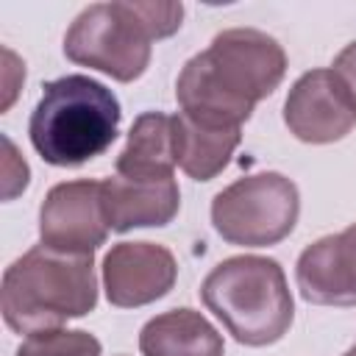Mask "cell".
<instances>
[{
    "mask_svg": "<svg viewBox=\"0 0 356 356\" xmlns=\"http://www.w3.org/2000/svg\"><path fill=\"white\" fill-rule=\"evenodd\" d=\"M120 117V100L108 86L89 75H61L42 86L28 134L47 164L81 167L111 147Z\"/></svg>",
    "mask_w": 356,
    "mask_h": 356,
    "instance_id": "cell-2",
    "label": "cell"
},
{
    "mask_svg": "<svg viewBox=\"0 0 356 356\" xmlns=\"http://www.w3.org/2000/svg\"><path fill=\"white\" fill-rule=\"evenodd\" d=\"M142 356H222L220 331L195 309H172L147 320L139 331Z\"/></svg>",
    "mask_w": 356,
    "mask_h": 356,
    "instance_id": "cell-13",
    "label": "cell"
},
{
    "mask_svg": "<svg viewBox=\"0 0 356 356\" xmlns=\"http://www.w3.org/2000/svg\"><path fill=\"white\" fill-rule=\"evenodd\" d=\"M150 42L153 36L134 0L92 3L72 19L64 36V56L120 83H131L150 64Z\"/></svg>",
    "mask_w": 356,
    "mask_h": 356,
    "instance_id": "cell-4",
    "label": "cell"
},
{
    "mask_svg": "<svg viewBox=\"0 0 356 356\" xmlns=\"http://www.w3.org/2000/svg\"><path fill=\"white\" fill-rule=\"evenodd\" d=\"M284 122L300 142L328 145L353 131L356 100L334 70H309L284 100Z\"/></svg>",
    "mask_w": 356,
    "mask_h": 356,
    "instance_id": "cell-8",
    "label": "cell"
},
{
    "mask_svg": "<svg viewBox=\"0 0 356 356\" xmlns=\"http://www.w3.org/2000/svg\"><path fill=\"white\" fill-rule=\"evenodd\" d=\"M303 300L317 306H356V222L312 242L295 264Z\"/></svg>",
    "mask_w": 356,
    "mask_h": 356,
    "instance_id": "cell-10",
    "label": "cell"
},
{
    "mask_svg": "<svg viewBox=\"0 0 356 356\" xmlns=\"http://www.w3.org/2000/svg\"><path fill=\"white\" fill-rule=\"evenodd\" d=\"M3 145H6V178H3L6 181V197H14L17 192H22L28 186V164L17 156L8 136L3 139Z\"/></svg>",
    "mask_w": 356,
    "mask_h": 356,
    "instance_id": "cell-17",
    "label": "cell"
},
{
    "mask_svg": "<svg viewBox=\"0 0 356 356\" xmlns=\"http://www.w3.org/2000/svg\"><path fill=\"white\" fill-rule=\"evenodd\" d=\"M17 356H100V339L81 328H50L25 337Z\"/></svg>",
    "mask_w": 356,
    "mask_h": 356,
    "instance_id": "cell-15",
    "label": "cell"
},
{
    "mask_svg": "<svg viewBox=\"0 0 356 356\" xmlns=\"http://www.w3.org/2000/svg\"><path fill=\"white\" fill-rule=\"evenodd\" d=\"M214 83L245 106L270 97L286 72L284 47L256 28H225L200 53Z\"/></svg>",
    "mask_w": 356,
    "mask_h": 356,
    "instance_id": "cell-6",
    "label": "cell"
},
{
    "mask_svg": "<svg viewBox=\"0 0 356 356\" xmlns=\"http://www.w3.org/2000/svg\"><path fill=\"white\" fill-rule=\"evenodd\" d=\"M206 309L225 331L248 348L278 342L295 317L284 267L267 256H231L220 261L200 286Z\"/></svg>",
    "mask_w": 356,
    "mask_h": 356,
    "instance_id": "cell-3",
    "label": "cell"
},
{
    "mask_svg": "<svg viewBox=\"0 0 356 356\" xmlns=\"http://www.w3.org/2000/svg\"><path fill=\"white\" fill-rule=\"evenodd\" d=\"M300 214L298 186L281 172H253L211 200V225L231 242L245 248L275 245L292 234Z\"/></svg>",
    "mask_w": 356,
    "mask_h": 356,
    "instance_id": "cell-5",
    "label": "cell"
},
{
    "mask_svg": "<svg viewBox=\"0 0 356 356\" xmlns=\"http://www.w3.org/2000/svg\"><path fill=\"white\" fill-rule=\"evenodd\" d=\"M136 11L145 19L153 39L172 36L181 28V19H184V6L181 3H156V0H150V3H136Z\"/></svg>",
    "mask_w": 356,
    "mask_h": 356,
    "instance_id": "cell-16",
    "label": "cell"
},
{
    "mask_svg": "<svg viewBox=\"0 0 356 356\" xmlns=\"http://www.w3.org/2000/svg\"><path fill=\"white\" fill-rule=\"evenodd\" d=\"M178 164L175 153V114L145 111L134 120L125 147L117 156V175L156 181L172 178Z\"/></svg>",
    "mask_w": 356,
    "mask_h": 356,
    "instance_id": "cell-12",
    "label": "cell"
},
{
    "mask_svg": "<svg viewBox=\"0 0 356 356\" xmlns=\"http://www.w3.org/2000/svg\"><path fill=\"white\" fill-rule=\"evenodd\" d=\"M108 231L100 181H64L44 195L39 209L42 245L61 253H95Z\"/></svg>",
    "mask_w": 356,
    "mask_h": 356,
    "instance_id": "cell-7",
    "label": "cell"
},
{
    "mask_svg": "<svg viewBox=\"0 0 356 356\" xmlns=\"http://www.w3.org/2000/svg\"><path fill=\"white\" fill-rule=\"evenodd\" d=\"M334 72L339 75V81L348 86L350 97L356 100V42L339 50V56L334 58Z\"/></svg>",
    "mask_w": 356,
    "mask_h": 356,
    "instance_id": "cell-18",
    "label": "cell"
},
{
    "mask_svg": "<svg viewBox=\"0 0 356 356\" xmlns=\"http://www.w3.org/2000/svg\"><path fill=\"white\" fill-rule=\"evenodd\" d=\"M103 209L111 231H131V228H150L167 225L181 209V192L175 178H103Z\"/></svg>",
    "mask_w": 356,
    "mask_h": 356,
    "instance_id": "cell-11",
    "label": "cell"
},
{
    "mask_svg": "<svg viewBox=\"0 0 356 356\" xmlns=\"http://www.w3.org/2000/svg\"><path fill=\"white\" fill-rule=\"evenodd\" d=\"M345 356H356V345H353L350 350H345Z\"/></svg>",
    "mask_w": 356,
    "mask_h": 356,
    "instance_id": "cell-19",
    "label": "cell"
},
{
    "mask_svg": "<svg viewBox=\"0 0 356 356\" xmlns=\"http://www.w3.org/2000/svg\"><path fill=\"white\" fill-rule=\"evenodd\" d=\"M239 139L242 128H211L184 117L181 111L175 114L178 167L195 181H211L217 172H222L239 147Z\"/></svg>",
    "mask_w": 356,
    "mask_h": 356,
    "instance_id": "cell-14",
    "label": "cell"
},
{
    "mask_svg": "<svg viewBox=\"0 0 356 356\" xmlns=\"http://www.w3.org/2000/svg\"><path fill=\"white\" fill-rule=\"evenodd\" d=\"M97 306L95 253H61L36 245L3 273L0 309L17 334L61 328Z\"/></svg>",
    "mask_w": 356,
    "mask_h": 356,
    "instance_id": "cell-1",
    "label": "cell"
},
{
    "mask_svg": "<svg viewBox=\"0 0 356 356\" xmlns=\"http://www.w3.org/2000/svg\"><path fill=\"white\" fill-rule=\"evenodd\" d=\"M175 278V256L156 242H120L103 259V289L108 303L120 309H136L164 298Z\"/></svg>",
    "mask_w": 356,
    "mask_h": 356,
    "instance_id": "cell-9",
    "label": "cell"
}]
</instances>
